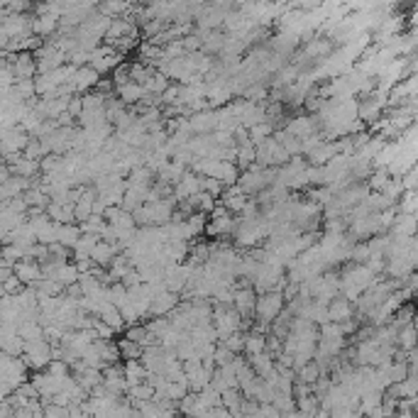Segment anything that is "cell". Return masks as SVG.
Returning a JSON list of instances; mask_svg holds the SVG:
<instances>
[{
	"instance_id": "obj_3",
	"label": "cell",
	"mask_w": 418,
	"mask_h": 418,
	"mask_svg": "<svg viewBox=\"0 0 418 418\" xmlns=\"http://www.w3.org/2000/svg\"><path fill=\"white\" fill-rule=\"evenodd\" d=\"M117 93H120V103H137L139 98H145V89H142V86H137V84H132V81H130V84H125V86H120V89H117Z\"/></svg>"
},
{
	"instance_id": "obj_4",
	"label": "cell",
	"mask_w": 418,
	"mask_h": 418,
	"mask_svg": "<svg viewBox=\"0 0 418 418\" xmlns=\"http://www.w3.org/2000/svg\"><path fill=\"white\" fill-rule=\"evenodd\" d=\"M15 272H17V281H27V284H32V281H37L39 279V267L37 264H32V262H23V264H17L15 267Z\"/></svg>"
},
{
	"instance_id": "obj_1",
	"label": "cell",
	"mask_w": 418,
	"mask_h": 418,
	"mask_svg": "<svg viewBox=\"0 0 418 418\" xmlns=\"http://www.w3.org/2000/svg\"><path fill=\"white\" fill-rule=\"evenodd\" d=\"M281 306H284L281 294H277V291H267V294H262L259 299H257L255 311L259 313V321H264V323H274V318H279V313H281Z\"/></svg>"
},
{
	"instance_id": "obj_2",
	"label": "cell",
	"mask_w": 418,
	"mask_h": 418,
	"mask_svg": "<svg viewBox=\"0 0 418 418\" xmlns=\"http://www.w3.org/2000/svg\"><path fill=\"white\" fill-rule=\"evenodd\" d=\"M233 303L235 308H237V313H242V316H250V313H255V294H252L250 289L247 291H237V294L233 296Z\"/></svg>"
}]
</instances>
